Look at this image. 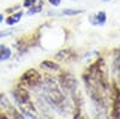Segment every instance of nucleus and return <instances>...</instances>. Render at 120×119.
I'll list each match as a JSON object with an SVG mask.
<instances>
[{
    "mask_svg": "<svg viewBox=\"0 0 120 119\" xmlns=\"http://www.w3.org/2000/svg\"><path fill=\"white\" fill-rule=\"evenodd\" d=\"M86 92L95 105L96 110H107L109 83L107 76L106 63L102 58H98L88 67L83 75Z\"/></svg>",
    "mask_w": 120,
    "mask_h": 119,
    "instance_id": "f257e3e1",
    "label": "nucleus"
},
{
    "mask_svg": "<svg viewBox=\"0 0 120 119\" xmlns=\"http://www.w3.org/2000/svg\"><path fill=\"white\" fill-rule=\"evenodd\" d=\"M43 90L49 105H52L53 108H55L56 111L61 112L66 114L70 112L71 107H70L67 95L64 93L60 84L55 81V79L51 76H46L45 83H43Z\"/></svg>",
    "mask_w": 120,
    "mask_h": 119,
    "instance_id": "f03ea898",
    "label": "nucleus"
},
{
    "mask_svg": "<svg viewBox=\"0 0 120 119\" xmlns=\"http://www.w3.org/2000/svg\"><path fill=\"white\" fill-rule=\"evenodd\" d=\"M59 84L64 90V93L70 96V99L73 102V118L79 119V114H81V108L83 105V97L79 90V84L77 78L71 73V72H63L59 76Z\"/></svg>",
    "mask_w": 120,
    "mask_h": 119,
    "instance_id": "7ed1b4c3",
    "label": "nucleus"
},
{
    "mask_svg": "<svg viewBox=\"0 0 120 119\" xmlns=\"http://www.w3.org/2000/svg\"><path fill=\"white\" fill-rule=\"evenodd\" d=\"M12 95H13V99H15L17 106L19 107V110H21V112L24 115H38L36 107L34 102L31 101L30 94L23 85H19L18 88H16Z\"/></svg>",
    "mask_w": 120,
    "mask_h": 119,
    "instance_id": "20e7f679",
    "label": "nucleus"
},
{
    "mask_svg": "<svg viewBox=\"0 0 120 119\" xmlns=\"http://www.w3.org/2000/svg\"><path fill=\"white\" fill-rule=\"evenodd\" d=\"M42 84V76L35 69H29L21 77V85L24 88L35 89L37 87H41Z\"/></svg>",
    "mask_w": 120,
    "mask_h": 119,
    "instance_id": "39448f33",
    "label": "nucleus"
},
{
    "mask_svg": "<svg viewBox=\"0 0 120 119\" xmlns=\"http://www.w3.org/2000/svg\"><path fill=\"white\" fill-rule=\"evenodd\" d=\"M111 100H112V108H111V119H120V90L114 84L111 92Z\"/></svg>",
    "mask_w": 120,
    "mask_h": 119,
    "instance_id": "423d86ee",
    "label": "nucleus"
},
{
    "mask_svg": "<svg viewBox=\"0 0 120 119\" xmlns=\"http://www.w3.org/2000/svg\"><path fill=\"white\" fill-rule=\"evenodd\" d=\"M55 59L61 63H72L77 59V54L72 51V49H61L55 54Z\"/></svg>",
    "mask_w": 120,
    "mask_h": 119,
    "instance_id": "0eeeda50",
    "label": "nucleus"
},
{
    "mask_svg": "<svg viewBox=\"0 0 120 119\" xmlns=\"http://www.w3.org/2000/svg\"><path fill=\"white\" fill-rule=\"evenodd\" d=\"M107 21V16L105 11H100L95 15H91L89 17V22L93 25H103Z\"/></svg>",
    "mask_w": 120,
    "mask_h": 119,
    "instance_id": "6e6552de",
    "label": "nucleus"
},
{
    "mask_svg": "<svg viewBox=\"0 0 120 119\" xmlns=\"http://www.w3.org/2000/svg\"><path fill=\"white\" fill-rule=\"evenodd\" d=\"M0 111H3L5 113H10L11 115H12V112L15 111V107L11 105L8 99L3 93H0Z\"/></svg>",
    "mask_w": 120,
    "mask_h": 119,
    "instance_id": "1a4fd4ad",
    "label": "nucleus"
},
{
    "mask_svg": "<svg viewBox=\"0 0 120 119\" xmlns=\"http://www.w3.org/2000/svg\"><path fill=\"white\" fill-rule=\"evenodd\" d=\"M40 66H41L42 69H45V70L47 71H59L60 70V65L54 63V61H51V60H43L41 64H40Z\"/></svg>",
    "mask_w": 120,
    "mask_h": 119,
    "instance_id": "9d476101",
    "label": "nucleus"
},
{
    "mask_svg": "<svg viewBox=\"0 0 120 119\" xmlns=\"http://www.w3.org/2000/svg\"><path fill=\"white\" fill-rule=\"evenodd\" d=\"M23 16H24L23 11H18V12H16V13H12L11 16H8L7 19H6L7 25H15V24H17V23L22 19Z\"/></svg>",
    "mask_w": 120,
    "mask_h": 119,
    "instance_id": "9b49d317",
    "label": "nucleus"
},
{
    "mask_svg": "<svg viewBox=\"0 0 120 119\" xmlns=\"http://www.w3.org/2000/svg\"><path fill=\"white\" fill-rule=\"evenodd\" d=\"M11 49L5 45H0V63L6 61L11 58Z\"/></svg>",
    "mask_w": 120,
    "mask_h": 119,
    "instance_id": "f8f14e48",
    "label": "nucleus"
},
{
    "mask_svg": "<svg viewBox=\"0 0 120 119\" xmlns=\"http://www.w3.org/2000/svg\"><path fill=\"white\" fill-rule=\"evenodd\" d=\"M79 13H83V10H73V8H65L61 12H59L58 15L60 16H76V15H79Z\"/></svg>",
    "mask_w": 120,
    "mask_h": 119,
    "instance_id": "ddd939ff",
    "label": "nucleus"
},
{
    "mask_svg": "<svg viewBox=\"0 0 120 119\" xmlns=\"http://www.w3.org/2000/svg\"><path fill=\"white\" fill-rule=\"evenodd\" d=\"M42 7H43V4H42V1H41L38 5H34V6L30 7V8L28 10L26 15H28V16H33V15H35V13L41 12V11H42Z\"/></svg>",
    "mask_w": 120,
    "mask_h": 119,
    "instance_id": "4468645a",
    "label": "nucleus"
},
{
    "mask_svg": "<svg viewBox=\"0 0 120 119\" xmlns=\"http://www.w3.org/2000/svg\"><path fill=\"white\" fill-rule=\"evenodd\" d=\"M95 119H111V118L108 117L107 110H96Z\"/></svg>",
    "mask_w": 120,
    "mask_h": 119,
    "instance_id": "2eb2a0df",
    "label": "nucleus"
},
{
    "mask_svg": "<svg viewBox=\"0 0 120 119\" xmlns=\"http://www.w3.org/2000/svg\"><path fill=\"white\" fill-rule=\"evenodd\" d=\"M16 30L15 29H4V30H0V38L3 37H7L10 35H12Z\"/></svg>",
    "mask_w": 120,
    "mask_h": 119,
    "instance_id": "dca6fc26",
    "label": "nucleus"
},
{
    "mask_svg": "<svg viewBox=\"0 0 120 119\" xmlns=\"http://www.w3.org/2000/svg\"><path fill=\"white\" fill-rule=\"evenodd\" d=\"M12 119H25V117H24L23 113H21V112H18L17 110H15L12 112Z\"/></svg>",
    "mask_w": 120,
    "mask_h": 119,
    "instance_id": "f3484780",
    "label": "nucleus"
},
{
    "mask_svg": "<svg viewBox=\"0 0 120 119\" xmlns=\"http://www.w3.org/2000/svg\"><path fill=\"white\" fill-rule=\"evenodd\" d=\"M36 4V0H24V3H23V5L25 6V7H28V8H30L31 6H34Z\"/></svg>",
    "mask_w": 120,
    "mask_h": 119,
    "instance_id": "a211bd4d",
    "label": "nucleus"
},
{
    "mask_svg": "<svg viewBox=\"0 0 120 119\" xmlns=\"http://www.w3.org/2000/svg\"><path fill=\"white\" fill-rule=\"evenodd\" d=\"M49 1V4H51L52 6H54V7H58L60 4H61V0H48Z\"/></svg>",
    "mask_w": 120,
    "mask_h": 119,
    "instance_id": "6ab92c4d",
    "label": "nucleus"
},
{
    "mask_svg": "<svg viewBox=\"0 0 120 119\" xmlns=\"http://www.w3.org/2000/svg\"><path fill=\"white\" fill-rule=\"evenodd\" d=\"M0 119H8V117L6 115V113H5V112L0 111Z\"/></svg>",
    "mask_w": 120,
    "mask_h": 119,
    "instance_id": "aec40b11",
    "label": "nucleus"
},
{
    "mask_svg": "<svg viewBox=\"0 0 120 119\" xmlns=\"http://www.w3.org/2000/svg\"><path fill=\"white\" fill-rule=\"evenodd\" d=\"M3 21H4V16H3V15H0V23H1Z\"/></svg>",
    "mask_w": 120,
    "mask_h": 119,
    "instance_id": "412c9836",
    "label": "nucleus"
},
{
    "mask_svg": "<svg viewBox=\"0 0 120 119\" xmlns=\"http://www.w3.org/2000/svg\"><path fill=\"white\" fill-rule=\"evenodd\" d=\"M79 119H86V118H85V117H83V118H79Z\"/></svg>",
    "mask_w": 120,
    "mask_h": 119,
    "instance_id": "4be33fe9",
    "label": "nucleus"
},
{
    "mask_svg": "<svg viewBox=\"0 0 120 119\" xmlns=\"http://www.w3.org/2000/svg\"><path fill=\"white\" fill-rule=\"evenodd\" d=\"M103 1H109V0H103Z\"/></svg>",
    "mask_w": 120,
    "mask_h": 119,
    "instance_id": "5701e85b",
    "label": "nucleus"
}]
</instances>
